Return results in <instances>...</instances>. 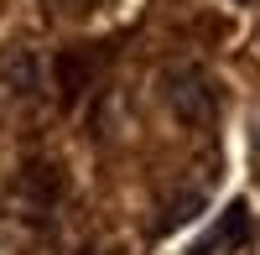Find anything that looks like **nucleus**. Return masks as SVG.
I'll list each match as a JSON object with an SVG mask.
<instances>
[{
  "mask_svg": "<svg viewBox=\"0 0 260 255\" xmlns=\"http://www.w3.org/2000/svg\"><path fill=\"white\" fill-rule=\"evenodd\" d=\"M167 104H172L182 120H203V115L213 110V89H208V78H203V73L182 68V73H172V78H167Z\"/></svg>",
  "mask_w": 260,
  "mask_h": 255,
  "instance_id": "obj_1",
  "label": "nucleus"
},
{
  "mask_svg": "<svg viewBox=\"0 0 260 255\" xmlns=\"http://www.w3.org/2000/svg\"><path fill=\"white\" fill-rule=\"evenodd\" d=\"M250 240V214H245V203H229V214H224V224L213 229V235L192 250V255H224L229 245H245Z\"/></svg>",
  "mask_w": 260,
  "mask_h": 255,
  "instance_id": "obj_2",
  "label": "nucleus"
},
{
  "mask_svg": "<svg viewBox=\"0 0 260 255\" xmlns=\"http://www.w3.org/2000/svg\"><path fill=\"white\" fill-rule=\"evenodd\" d=\"M250 151H255V172H260V131H255V141H250Z\"/></svg>",
  "mask_w": 260,
  "mask_h": 255,
  "instance_id": "obj_3",
  "label": "nucleus"
}]
</instances>
